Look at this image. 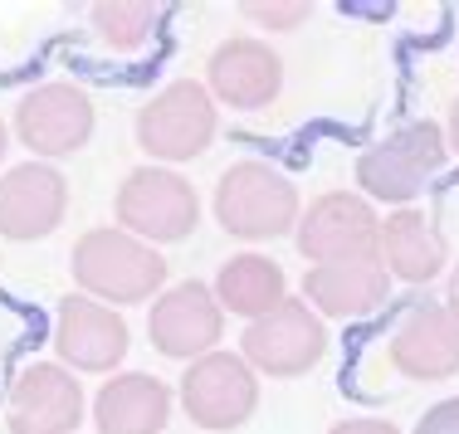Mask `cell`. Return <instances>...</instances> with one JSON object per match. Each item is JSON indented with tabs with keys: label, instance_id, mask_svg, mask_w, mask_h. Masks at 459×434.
<instances>
[{
	"label": "cell",
	"instance_id": "484cf974",
	"mask_svg": "<svg viewBox=\"0 0 459 434\" xmlns=\"http://www.w3.org/2000/svg\"><path fill=\"white\" fill-rule=\"evenodd\" d=\"M5 147H10V127H5V117H0V161H5Z\"/></svg>",
	"mask_w": 459,
	"mask_h": 434
},
{
	"label": "cell",
	"instance_id": "ac0fdd59",
	"mask_svg": "<svg viewBox=\"0 0 459 434\" xmlns=\"http://www.w3.org/2000/svg\"><path fill=\"white\" fill-rule=\"evenodd\" d=\"M445 234L435 230V220L425 210H391L386 220H381V264H386L391 278H401V284H435V278L445 274Z\"/></svg>",
	"mask_w": 459,
	"mask_h": 434
},
{
	"label": "cell",
	"instance_id": "5bb4252c",
	"mask_svg": "<svg viewBox=\"0 0 459 434\" xmlns=\"http://www.w3.org/2000/svg\"><path fill=\"white\" fill-rule=\"evenodd\" d=\"M391 366L406 381H450L459 376V318L445 302H415L391 332Z\"/></svg>",
	"mask_w": 459,
	"mask_h": 434
},
{
	"label": "cell",
	"instance_id": "ffe728a7",
	"mask_svg": "<svg viewBox=\"0 0 459 434\" xmlns=\"http://www.w3.org/2000/svg\"><path fill=\"white\" fill-rule=\"evenodd\" d=\"M157 20H161V10L147 5V0H98V5L89 10L93 35L113 54H137L152 39Z\"/></svg>",
	"mask_w": 459,
	"mask_h": 434
},
{
	"label": "cell",
	"instance_id": "52a82bcc",
	"mask_svg": "<svg viewBox=\"0 0 459 434\" xmlns=\"http://www.w3.org/2000/svg\"><path fill=\"white\" fill-rule=\"evenodd\" d=\"M239 356H245L259 376H274V381L303 376L327 356V322L303 298H283L274 312L245 322Z\"/></svg>",
	"mask_w": 459,
	"mask_h": 434
},
{
	"label": "cell",
	"instance_id": "ba28073f",
	"mask_svg": "<svg viewBox=\"0 0 459 434\" xmlns=\"http://www.w3.org/2000/svg\"><path fill=\"white\" fill-rule=\"evenodd\" d=\"M299 254L313 264H347V259H381V215L367 195L327 191L299 215Z\"/></svg>",
	"mask_w": 459,
	"mask_h": 434
},
{
	"label": "cell",
	"instance_id": "9a60e30c",
	"mask_svg": "<svg viewBox=\"0 0 459 434\" xmlns=\"http://www.w3.org/2000/svg\"><path fill=\"white\" fill-rule=\"evenodd\" d=\"M205 89L215 103L230 107H269L283 89V59L264 39L255 35H235L225 45H215L211 64H205Z\"/></svg>",
	"mask_w": 459,
	"mask_h": 434
},
{
	"label": "cell",
	"instance_id": "d6986e66",
	"mask_svg": "<svg viewBox=\"0 0 459 434\" xmlns=\"http://www.w3.org/2000/svg\"><path fill=\"white\" fill-rule=\"evenodd\" d=\"M215 298H221L225 312H235V318L255 322L264 318V312H274L283 298H289V274H283L279 259L269 254H235L221 264V274H215Z\"/></svg>",
	"mask_w": 459,
	"mask_h": 434
},
{
	"label": "cell",
	"instance_id": "7c38bea8",
	"mask_svg": "<svg viewBox=\"0 0 459 434\" xmlns=\"http://www.w3.org/2000/svg\"><path fill=\"white\" fill-rule=\"evenodd\" d=\"M127 346H133V332H127V318L117 308H108L98 298H83V293H69L59 302V312H54V352H59V366L108 376L127 362Z\"/></svg>",
	"mask_w": 459,
	"mask_h": 434
},
{
	"label": "cell",
	"instance_id": "4fadbf2b",
	"mask_svg": "<svg viewBox=\"0 0 459 434\" xmlns=\"http://www.w3.org/2000/svg\"><path fill=\"white\" fill-rule=\"evenodd\" d=\"M69 215V181L49 161H25L0 176V240H49Z\"/></svg>",
	"mask_w": 459,
	"mask_h": 434
},
{
	"label": "cell",
	"instance_id": "2e32d148",
	"mask_svg": "<svg viewBox=\"0 0 459 434\" xmlns=\"http://www.w3.org/2000/svg\"><path fill=\"white\" fill-rule=\"evenodd\" d=\"M391 274L381 259H347V264H313L303 274V302L318 318H367L386 308Z\"/></svg>",
	"mask_w": 459,
	"mask_h": 434
},
{
	"label": "cell",
	"instance_id": "3957f363",
	"mask_svg": "<svg viewBox=\"0 0 459 434\" xmlns=\"http://www.w3.org/2000/svg\"><path fill=\"white\" fill-rule=\"evenodd\" d=\"M113 215H117V230L161 249V244H181L195 234V225H201V195L171 166H137L117 186Z\"/></svg>",
	"mask_w": 459,
	"mask_h": 434
},
{
	"label": "cell",
	"instance_id": "30bf717a",
	"mask_svg": "<svg viewBox=\"0 0 459 434\" xmlns=\"http://www.w3.org/2000/svg\"><path fill=\"white\" fill-rule=\"evenodd\" d=\"M147 337L161 356L186 362V366L211 356V352H221L225 308H221V298H215V288L201 284V278L161 288L157 298H152V312H147Z\"/></svg>",
	"mask_w": 459,
	"mask_h": 434
},
{
	"label": "cell",
	"instance_id": "6da1fadb",
	"mask_svg": "<svg viewBox=\"0 0 459 434\" xmlns=\"http://www.w3.org/2000/svg\"><path fill=\"white\" fill-rule=\"evenodd\" d=\"M74 284L83 298H98L108 308H133V302H152L167 288V259L147 240L117 230V225H98L74 240L69 254Z\"/></svg>",
	"mask_w": 459,
	"mask_h": 434
},
{
	"label": "cell",
	"instance_id": "277c9868",
	"mask_svg": "<svg viewBox=\"0 0 459 434\" xmlns=\"http://www.w3.org/2000/svg\"><path fill=\"white\" fill-rule=\"evenodd\" d=\"M450 157V137L440 123H401L386 142L367 147L357 157V181H362L367 200H386V205H406L425 191V176L445 166Z\"/></svg>",
	"mask_w": 459,
	"mask_h": 434
},
{
	"label": "cell",
	"instance_id": "d4e9b609",
	"mask_svg": "<svg viewBox=\"0 0 459 434\" xmlns=\"http://www.w3.org/2000/svg\"><path fill=\"white\" fill-rule=\"evenodd\" d=\"M445 308L459 318V264H455V274H450V302H445Z\"/></svg>",
	"mask_w": 459,
	"mask_h": 434
},
{
	"label": "cell",
	"instance_id": "8fae6325",
	"mask_svg": "<svg viewBox=\"0 0 459 434\" xmlns=\"http://www.w3.org/2000/svg\"><path fill=\"white\" fill-rule=\"evenodd\" d=\"M83 396L79 376L59 362H30L15 371L5 390V430L10 434H74L83 425Z\"/></svg>",
	"mask_w": 459,
	"mask_h": 434
},
{
	"label": "cell",
	"instance_id": "5b68a950",
	"mask_svg": "<svg viewBox=\"0 0 459 434\" xmlns=\"http://www.w3.org/2000/svg\"><path fill=\"white\" fill-rule=\"evenodd\" d=\"M215 127H221L215 98L195 79L167 83L161 93H152V103L137 107V147L161 166H177V161L211 151Z\"/></svg>",
	"mask_w": 459,
	"mask_h": 434
},
{
	"label": "cell",
	"instance_id": "cb8c5ba5",
	"mask_svg": "<svg viewBox=\"0 0 459 434\" xmlns=\"http://www.w3.org/2000/svg\"><path fill=\"white\" fill-rule=\"evenodd\" d=\"M445 137H450V147L459 151V98H455V107H450V127H445Z\"/></svg>",
	"mask_w": 459,
	"mask_h": 434
},
{
	"label": "cell",
	"instance_id": "7402d4cb",
	"mask_svg": "<svg viewBox=\"0 0 459 434\" xmlns=\"http://www.w3.org/2000/svg\"><path fill=\"white\" fill-rule=\"evenodd\" d=\"M415 434H459V396H450V400H440V405L425 410Z\"/></svg>",
	"mask_w": 459,
	"mask_h": 434
},
{
	"label": "cell",
	"instance_id": "44dd1931",
	"mask_svg": "<svg viewBox=\"0 0 459 434\" xmlns=\"http://www.w3.org/2000/svg\"><path fill=\"white\" fill-rule=\"evenodd\" d=\"M239 10H245V20H255L264 30H299L313 15L308 0H245Z\"/></svg>",
	"mask_w": 459,
	"mask_h": 434
},
{
	"label": "cell",
	"instance_id": "9c48e42d",
	"mask_svg": "<svg viewBox=\"0 0 459 434\" xmlns=\"http://www.w3.org/2000/svg\"><path fill=\"white\" fill-rule=\"evenodd\" d=\"M93 98L79 83H39L15 103V142L30 147L35 161H59L89 147L93 137Z\"/></svg>",
	"mask_w": 459,
	"mask_h": 434
},
{
	"label": "cell",
	"instance_id": "603a6c76",
	"mask_svg": "<svg viewBox=\"0 0 459 434\" xmlns=\"http://www.w3.org/2000/svg\"><path fill=\"white\" fill-rule=\"evenodd\" d=\"M327 434H401L391 420H377V415H362V420H342V425H333Z\"/></svg>",
	"mask_w": 459,
	"mask_h": 434
},
{
	"label": "cell",
	"instance_id": "e0dca14e",
	"mask_svg": "<svg viewBox=\"0 0 459 434\" xmlns=\"http://www.w3.org/2000/svg\"><path fill=\"white\" fill-rule=\"evenodd\" d=\"M171 386L152 371L108 376L93 396V425L98 434H167L171 425Z\"/></svg>",
	"mask_w": 459,
	"mask_h": 434
},
{
	"label": "cell",
	"instance_id": "7a4b0ae2",
	"mask_svg": "<svg viewBox=\"0 0 459 434\" xmlns=\"http://www.w3.org/2000/svg\"><path fill=\"white\" fill-rule=\"evenodd\" d=\"M215 220H221L225 234H235V240H279V234H293L299 230V186H293L289 176H283L279 166H269V161H230L221 171V181H215Z\"/></svg>",
	"mask_w": 459,
	"mask_h": 434
},
{
	"label": "cell",
	"instance_id": "8992f818",
	"mask_svg": "<svg viewBox=\"0 0 459 434\" xmlns=\"http://www.w3.org/2000/svg\"><path fill=\"white\" fill-rule=\"evenodd\" d=\"M177 400L195 430L230 434L259 410V371L239 352H211L186 366Z\"/></svg>",
	"mask_w": 459,
	"mask_h": 434
}]
</instances>
